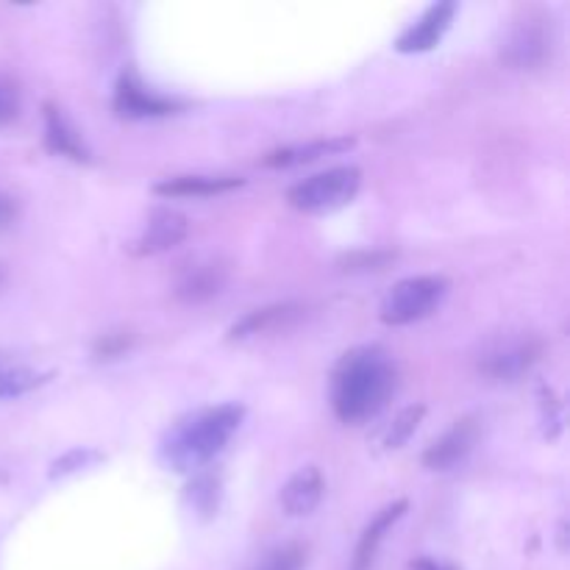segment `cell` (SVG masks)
Wrapping results in <instances>:
<instances>
[{
    "mask_svg": "<svg viewBox=\"0 0 570 570\" xmlns=\"http://www.w3.org/2000/svg\"><path fill=\"white\" fill-rule=\"evenodd\" d=\"M184 501H187V507L200 518V521H209V518H215L217 510H220V501H223L220 476L212 471L193 473L187 490H184Z\"/></svg>",
    "mask_w": 570,
    "mask_h": 570,
    "instance_id": "18",
    "label": "cell"
},
{
    "mask_svg": "<svg viewBox=\"0 0 570 570\" xmlns=\"http://www.w3.org/2000/svg\"><path fill=\"white\" fill-rule=\"evenodd\" d=\"M53 379V373L33 371L26 365H9L0 360V401L3 399H20V395L33 393V390L45 387Z\"/></svg>",
    "mask_w": 570,
    "mask_h": 570,
    "instance_id": "19",
    "label": "cell"
},
{
    "mask_svg": "<svg viewBox=\"0 0 570 570\" xmlns=\"http://www.w3.org/2000/svg\"><path fill=\"white\" fill-rule=\"evenodd\" d=\"M354 145H356L354 137L312 139V142H304V145H289V148L271 150V154L262 159V165L273 167V170H287V167L312 165V161H321V159H326V156L348 154Z\"/></svg>",
    "mask_w": 570,
    "mask_h": 570,
    "instance_id": "15",
    "label": "cell"
},
{
    "mask_svg": "<svg viewBox=\"0 0 570 570\" xmlns=\"http://www.w3.org/2000/svg\"><path fill=\"white\" fill-rule=\"evenodd\" d=\"M306 549L301 543H284L267 551L254 570H304Z\"/></svg>",
    "mask_w": 570,
    "mask_h": 570,
    "instance_id": "21",
    "label": "cell"
},
{
    "mask_svg": "<svg viewBox=\"0 0 570 570\" xmlns=\"http://www.w3.org/2000/svg\"><path fill=\"white\" fill-rule=\"evenodd\" d=\"M189 234V220L176 209H167V206H159V209L150 212L148 226L131 243V254L145 259V256H159L167 254L170 248L181 245Z\"/></svg>",
    "mask_w": 570,
    "mask_h": 570,
    "instance_id": "10",
    "label": "cell"
},
{
    "mask_svg": "<svg viewBox=\"0 0 570 570\" xmlns=\"http://www.w3.org/2000/svg\"><path fill=\"white\" fill-rule=\"evenodd\" d=\"M406 510H410V501L399 499V501H393V504L384 507V510L379 512L371 523H367L365 532H362V538H360V543H356L354 560H351V570H371L373 568V562H376V554H379V546L384 543V538H387L390 529H393L395 523L406 515Z\"/></svg>",
    "mask_w": 570,
    "mask_h": 570,
    "instance_id": "16",
    "label": "cell"
},
{
    "mask_svg": "<svg viewBox=\"0 0 570 570\" xmlns=\"http://www.w3.org/2000/svg\"><path fill=\"white\" fill-rule=\"evenodd\" d=\"M228 278H232V265L223 256L200 254L193 256L187 265H181L176 284H173V293L181 304L198 306L217 298L226 289Z\"/></svg>",
    "mask_w": 570,
    "mask_h": 570,
    "instance_id": "6",
    "label": "cell"
},
{
    "mask_svg": "<svg viewBox=\"0 0 570 570\" xmlns=\"http://www.w3.org/2000/svg\"><path fill=\"white\" fill-rule=\"evenodd\" d=\"M304 315L301 304H273L248 312L228 328V343H250V340L267 337V334L284 332Z\"/></svg>",
    "mask_w": 570,
    "mask_h": 570,
    "instance_id": "12",
    "label": "cell"
},
{
    "mask_svg": "<svg viewBox=\"0 0 570 570\" xmlns=\"http://www.w3.org/2000/svg\"><path fill=\"white\" fill-rule=\"evenodd\" d=\"M412 570H451V568L434 566V562H429V560H417V562H412Z\"/></svg>",
    "mask_w": 570,
    "mask_h": 570,
    "instance_id": "27",
    "label": "cell"
},
{
    "mask_svg": "<svg viewBox=\"0 0 570 570\" xmlns=\"http://www.w3.org/2000/svg\"><path fill=\"white\" fill-rule=\"evenodd\" d=\"M456 9L460 6L454 0H443V3H434L417 17V22H412L399 39H395V50L399 53H429V50L438 48L443 42V37L449 33L451 22H454Z\"/></svg>",
    "mask_w": 570,
    "mask_h": 570,
    "instance_id": "11",
    "label": "cell"
},
{
    "mask_svg": "<svg viewBox=\"0 0 570 570\" xmlns=\"http://www.w3.org/2000/svg\"><path fill=\"white\" fill-rule=\"evenodd\" d=\"M362 187V170L354 165H340L332 170L315 173L295 187H289L287 200L304 215H332L345 209Z\"/></svg>",
    "mask_w": 570,
    "mask_h": 570,
    "instance_id": "3",
    "label": "cell"
},
{
    "mask_svg": "<svg viewBox=\"0 0 570 570\" xmlns=\"http://www.w3.org/2000/svg\"><path fill=\"white\" fill-rule=\"evenodd\" d=\"M423 415H426V406L423 404H412V406H406V410H401L399 415H395V421L390 423L387 432H384V440H382L384 449L387 451L401 449V445H404L406 440L417 432Z\"/></svg>",
    "mask_w": 570,
    "mask_h": 570,
    "instance_id": "20",
    "label": "cell"
},
{
    "mask_svg": "<svg viewBox=\"0 0 570 570\" xmlns=\"http://www.w3.org/2000/svg\"><path fill=\"white\" fill-rule=\"evenodd\" d=\"M543 356V340L538 334L515 332V334H499L490 340L488 348L479 356V373L488 382L495 384H515L523 376L532 373Z\"/></svg>",
    "mask_w": 570,
    "mask_h": 570,
    "instance_id": "5",
    "label": "cell"
},
{
    "mask_svg": "<svg viewBox=\"0 0 570 570\" xmlns=\"http://www.w3.org/2000/svg\"><path fill=\"white\" fill-rule=\"evenodd\" d=\"M538 401H540V421H543V434L549 440H557L562 434V401L557 399L554 390L549 384H538Z\"/></svg>",
    "mask_w": 570,
    "mask_h": 570,
    "instance_id": "23",
    "label": "cell"
},
{
    "mask_svg": "<svg viewBox=\"0 0 570 570\" xmlns=\"http://www.w3.org/2000/svg\"><path fill=\"white\" fill-rule=\"evenodd\" d=\"M17 217H20V204H17L14 195L0 189V232H9L17 223Z\"/></svg>",
    "mask_w": 570,
    "mask_h": 570,
    "instance_id": "26",
    "label": "cell"
},
{
    "mask_svg": "<svg viewBox=\"0 0 570 570\" xmlns=\"http://www.w3.org/2000/svg\"><path fill=\"white\" fill-rule=\"evenodd\" d=\"M134 337L128 332H117V334H104V337L95 343V356L98 360H115V356H122L128 348H131Z\"/></svg>",
    "mask_w": 570,
    "mask_h": 570,
    "instance_id": "25",
    "label": "cell"
},
{
    "mask_svg": "<svg viewBox=\"0 0 570 570\" xmlns=\"http://www.w3.org/2000/svg\"><path fill=\"white\" fill-rule=\"evenodd\" d=\"M479 440L476 417H462L445 434H440L426 451H423V468L434 473H445L460 468L471 456L473 445Z\"/></svg>",
    "mask_w": 570,
    "mask_h": 570,
    "instance_id": "9",
    "label": "cell"
},
{
    "mask_svg": "<svg viewBox=\"0 0 570 570\" xmlns=\"http://www.w3.org/2000/svg\"><path fill=\"white\" fill-rule=\"evenodd\" d=\"M98 462H104V454L95 449H72L67 451V454H61L59 460L50 465V479H65V476H72V473L78 471H87V468L98 465Z\"/></svg>",
    "mask_w": 570,
    "mask_h": 570,
    "instance_id": "22",
    "label": "cell"
},
{
    "mask_svg": "<svg viewBox=\"0 0 570 570\" xmlns=\"http://www.w3.org/2000/svg\"><path fill=\"white\" fill-rule=\"evenodd\" d=\"M243 178L234 176H176L156 184L154 193L161 198H212L243 187Z\"/></svg>",
    "mask_w": 570,
    "mask_h": 570,
    "instance_id": "17",
    "label": "cell"
},
{
    "mask_svg": "<svg viewBox=\"0 0 570 570\" xmlns=\"http://www.w3.org/2000/svg\"><path fill=\"white\" fill-rule=\"evenodd\" d=\"M45 148L50 154L78 161V165L92 161V154H89L87 142H83L81 131L67 120V115L56 104H45Z\"/></svg>",
    "mask_w": 570,
    "mask_h": 570,
    "instance_id": "14",
    "label": "cell"
},
{
    "mask_svg": "<svg viewBox=\"0 0 570 570\" xmlns=\"http://www.w3.org/2000/svg\"><path fill=\"white\" fill-rule=\"evenodd\" d=\"M323 493H326V479H323L321 468L306 465L287 479L278 501L289 518H306L321 507Z\"/></svg>",
    "mask_w": 570,
    "mask_h": 570,
    "instance_id": "13",
    "label": "cell"
},
{
    "mask_svg": "<svg viewBox=\"0 0 570 570\" xmlns=\"http://www.w3.org/2000/svg\"><path fill=\"white\" fill-rule=\"evenodd\" d=\"M245 417L243 404H217L178 417L161 438V460L176 473H198L220 454Z\"/></svg>",
    "mask_w": 570,
    "mask_h": 570,
    "instance_id": "2",
    "label": "cell"
},
{
    "mask_svg": "<svg viewBox=\"0 0 570 570\" xmlns=\"http://www.w3.org/2000/svg\"><path fill=\"white\" fill-rule=\"evenodd\" d=\"M449 287V278L443 276L401 278L384 295L379 317H382L384 326H412V323L426 321V317H432L443 306Z\"/></svg>",
    "mask_w": 570,
    "mask_h": 570,
    "instance_id": "4",
    "label": "cell"
},
{
    "mask_svg": "<svg viewBox=\"0 0 570 570\" xmlns=\"http://www.w3.org/2000/svg\"><path fill=\"white\" fill-rule=\"evenodd\" d=\"M6 282H9V267H6L3 262H0V289L6 287Z\"/></svg>",
    "mask_w": 570,
    "mask_h": 570,
    "instance_id": "28",
    "label": "cell"
},
{
    "mask_svg": "<svg viewBox=\"0 0 570 570\" xmlns=\"http://www.w3.org/2000/svg\"><path fill=\"white\" fill-rule=\"evenodd\" d=\"M554 37L546 17L527 14L521 22H515L504 42V61L512 70H540L551 59Z\"/></svg>",
    "mask_w": 570,
    "mask_h": 570,
    "instance_id": "7",
    "label": "cell"
},
{
    "mask_svg": "<svg viewBox=\"0 0 570 570\" xmlns=\"http://www.w3.org/2000/svg\"><path fill=\"white\" fill-rule=\"evenodd\" d=\"M115 115L122 120H154V117L176 115L181 104L165 95H156L154 89L145 87L134 72H122L115 87Z\"/></svg>",
    "mask_w": 570,
    "mask_h": 570,
    "instance_id": "8",
    "label": "cell"
},
{
    "mask_svg": "<svg viewBox=\"0 0 570 570\" xmlns=\"http://www.w3.org/2000/svg\"><path fill=\"white\" fill-rule=\"evenodd\" d=\"M399 371L382 345H360L340 356L332 373V410L348 426L373 421L395 395Z\"/></svg>",
    "mask_w": 570,
    "mask_h": 570,
    "instance_id": "1",
    "label": "cell"
},
{
    "mask_svg": "<svg viewBox=\"0 0 570 570\" xmlns=\"http://www.w3.org/2000/svg\"><path fill=\"white\" fill-rule=\"evenodd\" d=\"M22 111V89L11 76L0 72V128L11 126Z\"/></svg>",
    "mask_w": 570,
    "mask_h": 570,
    "instance_id": "24",
    "label": "cell"
}]
</instances>
